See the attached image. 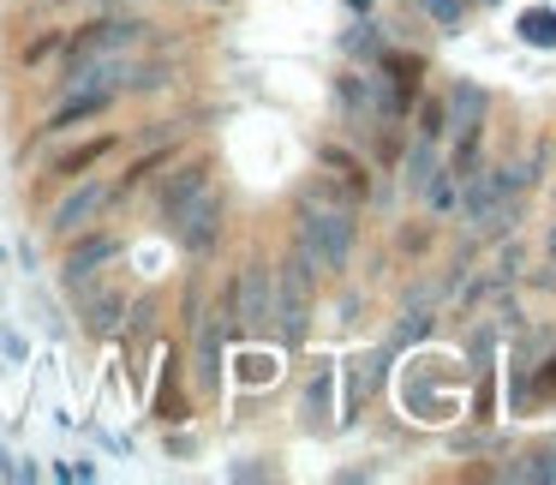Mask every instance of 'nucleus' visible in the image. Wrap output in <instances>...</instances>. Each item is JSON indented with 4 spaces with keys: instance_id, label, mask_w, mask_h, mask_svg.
I'll return each instance as SVG.
<instances>
[{
    "instance_id": "f257e3e1",
    "label": "nucleus",
    "mask_w": 556,
    "mask_h": 485,
    "mask_svg": "<svg viewBox=\"0 0 556 485\" xmlns=\"http://www.w3.org/2000/svg\"><path fill=\"white\" fill-rule=\"evenodd\" d=\"M353 240H359L353 198H329V186H305L293 198V246L317 264V276H341L353 264Z\"/></svg>"
},
{
    "instance_id": "f03ea898",
    "label": "nucleus",
    "mask_w": 556,
    "mask_h": 485,
    "mask_svg": "<svg viewBox=\"0 0 556 485\" xmlns=\"http://www.w3.org/2000/svg\"><path fill=\"white\" fill-rule=\"evenodd\" d=\"M312 288L317 264L293 246L276 270V300H269V329L281 336V348H305V336H312Z\"/></svg>"
},
{
    "instance_id": "7ed1b4c3",
    "label": "nucleus",
    "mask_w": 556,
    "mask_h": 485,
    "mask_svg": "<svg viewBox=\"0 0 556 485\" xmlns=\"http://www.w3.org/2000/svg\"><path fill=\"white\" fill-rule=\"evenodd\" d=\"M269 300H276V270L264 258H245L233 270L228 294H222V324H228V341H245V336H269Z\"/></svg>"
},
{
    "instance_id": "20e7f679",
    "label": "nucleus",
    "mask_w": 556,
    "mask_h": 485,
    "mask_svg": "<svg viewBox=\"0 0 556 485\" xmlns=\"http://www.w3.org/2000/svg\"><path fill=\"white\" fill-rule=\"evenodd\" d=\"M109 210H114L109 181H102V174H85V181L61 186V198H54V204H49V216H42V234H49V240L61 246V240H73V234L97 228V222L109 216Z\"/></svg>"
},
{
    "instance_id": "39448f33",
    "label": "nucleus",
    "mask_w": 556,
    "mask_h": 485,
    "mask_svg": "<svg viewBox=\"0 0 556 485\" xmlns=\"http://www.w3.org/2000/svg\"><path fill=\"white\" fill-rule=\"evenodd\" d=\"M121 258H126V240L114 228H85V234H73V240H61V270H54V282H61V294H78L109 264H121Z\"/></svg>"
},
{
    "instance_id": "423d86ee",
    "label": "nucleus",
    "mask_w": 556,
    "mask_h": 485,
    "mask_svg": "<svg viewBox=\"0 0 556 485\" xmlns=\"http://www.w3.org/2000/svg\"><path fill=\"white\" fill-rule=\"evenodd\" d=\"M198 192H210V157H180L156 174V192H150V216H156L162 234H174V222L186 216Z\"/></svg>"
},
{
    "instance_id": "0eeeda50",
    "label": "nucleus",
    "mask_w": 556,
    "mask_h": 485,
    "mask_svg": "<svg viewBox=\"0 0 556 485\" xmlns=\"http://www.w3.org/2000/svg\"><path fill=\"white\" fill-rule=\"evenodd\" d=\"M222 234H228V198L210 186V192H198L192 204H186V216L174 222V240H180V252L192 258V264H210V258L222 252Z\"/></svg>"
},
{
    "instance_id": "6e6552de",
    "label": "nucleus",
    "mask_w": 556,
    "mask_h": 485,
    "mask_svg": "<svg viewBox=\"0 0 556 485\" xmlns=\"http://www.w3.org/2000/svg\"><path fill=\"white\" fill-rule=\"evenodd\" d=\"M66 300H73V318H78V329H85L90 341H121L126 300H132V294H126L121 282L97 276V282H85L78 294H66Z\"/></svg>"
},
{
    "instance_id": "1a4fd4ad",
    "label": "nucleus",
    "mask_w": 556,
    "mask_h": 485,
    "mask_svg": "<svg viewBox=\"0 0 556 485\" xmlns=\"http://www.w3.org/2000/svg\"><path fill=\"white\" fill-rule=\"evenodd\" d=\"M121 145H126L121 133H90V138H73V145L49 150V162H42V181H49V186H73V181H85V174H97L102 162L121 157Z\"/></svg>"
},
{
    "instance_id": "9d476101",
    "label": "nucleus",
    "mask_w": 556,
    "mask_h": 485,
    "mask_svg": "<svg viewBox=\"0 0 556 485\" xmlns=\"http://www.w3.org/2000/svg\"><path fill=\"white\" fill-rule=\"evenodd\" d=\"M114 102H121V90H66V97L49 109V121L37 126V145H49V138H73L78 126H90V121H109Z\"/></svg>"
},
{
    "instance_id": "9b49d317",
    "label": "nucleus",
    "mask_w": 556,
    "mask_h": 485,
    "mask_svg": "<svg viewBox=\"0 0 556 485\" xmlns=\"http://www.w3.org/2000/svg\"><path fill=\"white\" fill-rule=\"evenodd\" d=\"M222 348H228V324H222V312H198L192 318V384L204 389V396H222V377H228Z\"/></svg>"
},
{
    "instance_id": "f8f14e48",
    "label": "nucleus",
    "mask_w": 556,
    "mask_h": 485,
    "mask_svg": "<svg viewBox=\"0 0 556 485\" xmlns=\"http://www.w3.org/2000/svg\"><path fill=\"white\" fill-rule=\"evenodd\" d=\"M144 42V25L138 18H90V25L66 30V49L61 54H126Z\"/></svg>"
},
{
    "instance_id": "ddd939ff",
    "label": "nucleus",
    "mask_w": 556,
    "mask_h": 485,
    "mask_svg": "<svg viewBox=\"0 0 556 485\" xmlns=\"http://www.w3.org/2000/svg\"><path fill=\"white\" fill-rule=\"evenodd\" d=\"M150 420L156 425H186L192 420V396L180 384V348H162V372H156V396H150Z\"/></svg>"
},
{
    "instance_id": "4468645a",
    "label": "nucleus",
    "mask_w": 556,
    "mask_h": 485,
    "mask_svg": "<svg viewBox=\"0 0 556 485\" xmlns=\"http://www.w3.org/2000/svg\"><path fill=\"white\" fill-rule=\"evenodd\" d=\"M168 162H174V145H156V150H144V157H132V162L121 169V181H109L114 204H126V198H132L138 186H150L162 169H168Z\"/></svg>"
},
{
    "instance_id": "2eb2a0df",
    "label": "nucleus",
    "mask_w": 556,
    "mask_h": 485,
    "mask_svg": "<svg viewBox=\"0 0 556 485\" xmlns=\"http://www.w3.org/2000/svg\"><path fill=\"white\" fill-rule=\"evenodd\" d=\"M317 162L341 174V186H348V198H353V204H359V198L371 192V174H365V162L353 157L348 145H317Z\"/></svg>"
},
{
    "instance_id": "dca6fc26",
    "label": "nucleus",
    "mask_w": 556,
    "mask_h": 485,
    "mask_svg": "<svg viewBox=\"0 0 556 485\" xmlns=\"http://www.w3.org/2000/svg\"><path fill=\"white\" fill-rule=\"evenodd\" d=\"M329 384H336V365H317V372H312V384H305V425H312V432H329V425H336V420H329Z\"/></svg>"
},
{
    "instance_id": "f3484780",
    "label": "nucleus",
    "mask_w": 556,
    "mask_h": 485,
    "mask_svg": "<svg viewBox=\"0 0 556 485\" xmlns=\"http://www.w3.org/2000/svg\"><path fill=\"white\" fill-rule=\"evenodd\" d=\"M520 42L527 49H556V7H527V13L515 18Z\"/></svg>"
},
{
    "instance_id": "a211bd4d",
    "label": "nucleus",
    "mask_w": 556,
    "mask_h": 485,
    "mask_svg": "<svg viewBox=\"0 0 556 485\" xmlns=\"http://www.w3.org/2000/svg\"><path fill=\"white\" fill-rule=\"evenodd\" d=\"M431 174H437V145H431V138H413V157H407V192L419 198L425 186H431Z\"/></svg>"
},
{
    "instance_id": "6ab92c4d",
    "label": "nucleus",
    "mask_w": 556,
    "mask_h": 485,
    "mask_svg": "<svg viewBox=\"0 0 556 485\" xmlns=\"http://www.w3.org/2000/svg\"><path fill=\"white\" fill-rule=\"evenodd\" d=\"M448 109H455V121H460V126H479V121H484V109H491V97H484L479 85H455V90H448Z\"/></svg>"
},
{
    "instance_id": "aec40b11",
    "label": "nucleus",
    "mask_w": 556,
    "mask_h": 485,
    "mask_svg": "<svg viewBox=\"0 0 556 485\" xmlns=\"http://www.w3.org/2000/svg\"><path fill=\"white\" fill-rule=\"evenodd\" d=\"M508 480H556V449H532L508 468Z\"/></svg>"
},
{
    "instance_id": "412c9836",
    "label": "nucleus",
    "mask_w": 556,
    "mask_h": 485,
    "mask_svg": "<svg viewBox=\"0 0 556 485\" xmlns=\"http://www.w3.org/2000/svg\"><path fill=\"white\" fill-rule=\"evenodd\" d=\"M61 49H66V30L54 25V30H42L37 42H25V49H18V61H25V66H42L49 54H61Z\"/></svg>"
},
{
    "instance_id": "4be33fe9",
    "label": "nucleus",
    "mask_w": 556,
    "mask_h": 485,
    "mask_svg": "<svg viewBox=\"0 0 556 485\" xmlns=\"http://www.w3.org/2000/svg\"><path fill=\"white\" fill-rule=\"evenodd\" d=\"M425 13H431V25L443 30H460V18H467V0H419Z\"/></svg>"
},
{
    "instance_id": "5701e85b",
    "label": "nucleus",
    "mask_w": 556,
    "mask_h": 485,
    "mask_svg": "<svg viewBox=\"0 0 556 485\" xmlns=\"http://www.w3.org/2000/svg\"><path fill=\"white\" fill-rule=\"evenodd\" d=\"M443 133H448V126H443V102H425V109H419V138L443 145Z\"/></svg>"
},
{
    "instance_id": "b1692460",
    "label": "nucleus",
    "mask_w": 556,
    "mask_h": 485,
    "mask_svg": "<svg viewBox=\"0 0 556 485\" xmlns=\"http://www.w3.org/2000/svg\"><path fill=\"white\" fill-rule=\"evenodd\" d=\"M0 353H7V360H25V336H18V329H0Z\"/></svg>"
},
{
    "instance_id": "393cba45",
    "label": "nucleus",
    "mask_w": 556,
    "mask_h": 485,
    "mask_svg": "<svg viewBox=\"0 0 556 485\" xmlns=\"http://www.w3.org/2000/svg\"><path fill=\"white\" fill-rule=\"evenodd\" d=\"M348 7H353V13H359V18H365V13H371V0H348Z\"/></svg>"
},
{
    "instance_id": "a878e982",
    "label": "nucleus",
    "mask_w": 556,
    "mask_h": 485,
    "mask_svg": "<svg viewBox=\"0 0 556 485\" xmlns=\"http://www.w3.org/2000/svg\"><path fill=\"white\" fill-rule=\"evenodd\" d=\"M7 258H13V252H7V246H0V264H7Z\"/></svg>"
},
{
    "instance_id": "bb28decb",
    "label": "nucleus",
    "mask_w": 556,
    "mask_h": 485,
    "mask_svg": "<svg viewBox=\"0 0 556 485\" xmlns=\"http://www.w3.org/2000/svg\"><path fill=\"white\" fill-rule=\"evenodd\" d=\"M54 7H66V0H54Z\"/></svg>"
}]
</instances>
